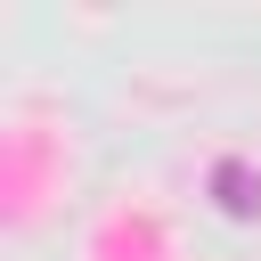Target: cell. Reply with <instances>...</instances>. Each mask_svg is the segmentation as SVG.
<instances>
[{
	"label": "cell",
	"instance_id": "cell-1",
	"mask_svg": "<svg viewBox=\"0 0 261 261\" xmlns=\"http://www.w3.org/2000/svg\"><path fill=\"white\" fill-rule=\"evenodd\" d=\"M220 204H228V212H261V179H253L245 163H220Z\"/></svg>",
	"mask_w": 261,
	"mask_h": 261
}]
</instances>
